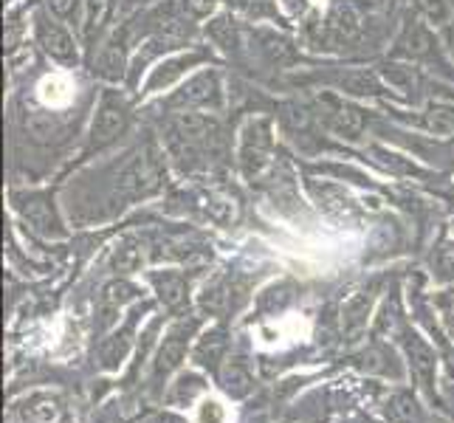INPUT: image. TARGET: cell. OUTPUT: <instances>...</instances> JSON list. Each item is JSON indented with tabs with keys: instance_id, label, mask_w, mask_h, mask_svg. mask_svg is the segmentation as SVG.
<instances>
[{
	"instance_id": "41",
	"label": "cell",
	"mask_w": 454,
	"mask_h": 423,
	"mask_svg": "<svg viewBox=\"0 0 454 423\" xmlns=\"http://www.w3.org/2000/svg\"><path fill=\"white\" fill-rule=\"evenodd\" d=\"M451 40H454V37H451Z\"/></svg>"
},
{
	"instance_id": "32",
	"label": "cell",
	"mask_w": 454,
	"mask_h": 423,
	"mask_svg": "<svg viewBox=\"0 0 454 423\" xmlns=\"http://www.w3.org/2000/svg\"><path fill=\"white\" fill-rule=\"evenodd\" d=\"M128 348H130V333L124 331L121 336H116L114 341H107L105 344V350H102V362H105V367H116L121 358H124V353H128Z\"/></svg>"
},
{
	"instance_id": "24",
	"label": "cell",
	"mask_w": 454,
	"mask_h": 423,
	"mask_svg": "<svg viewBox=\"0 0 454 423\" xmlns=\"http://www.w3.org/2000/svg\"><path fill=\"white\" fill-rule=\"evenodd\" d=\"M387 420L389 423H412L420 420V410L412 396H395L387 403Z\"/></svg>"
},
{
	"instance_id": "26",
	"label": "cell",
	"mask_w": 454,
	"mask_h": 423,
	"mask_svg": "<svg viewBox=\"0 0 454 423\" xmlns=\"http://www.w3.org/2000/svg\"><path fill=\"white\" fill-rule=\"evenodd\" d=\"M229 302H231V288H229L226 279H215V282H209L207 288H203L200 305L207 308V310L217 313V310L229 308Z\"/></svg>"
},
{
	"instance_id": "28",
	"label": "cell",
	"mask_w": 454,
	"mask_h": 423,
	"mask_svg": "<svg viewBox=\"0 0 454 423\" xmlns=\"http://www.w3.org/2000/svg\"><path fill=\"white\" fill-rule=\"evenodd\" d=\"M418 12L424 14L427 23H434V26H443L451 20V6L449 0H415Z\"/></svg>"
},
{
	"instance_id": "40",
	"label": "cell",
	"mask_w": 454,
	"mask_h": 423,
	"mask_svg": "<svg viewBox=\"0 0 454 423\" xmlns=\"http://www.w3.org/2000/svg\"><path fill=\"white\" fill-rule=\"evenodd\" d=\"M155 423H184V420H181V418H176V415H161Z\"/></svg>"
},
{
	"instance_id": "31",
	"label": "cell",
	"mask_w": 454,
	"mask_h": 423,
	"mask_svg": "<svg viewBox=\"0 0 454 423\" xmlns=\"http://www.w3.org/2000/svg\"><path fill=\"white\" fill-rule=\"evenodd\" d=\"M226 4L246 18H271L274 14V0H226Z\"/></svg>"
},
{
	"instance_id": "35",
	"label": "cell",
	"mask_w": 454,
	"mask_h": 423,
	"mask_svg": "<svg viewBox=\"0 0 454 423\" xmlns=\"http://www.w3.org/2000/svg\"><path fill=\"white\" fill-rule=\"evenodd\" d=\"M203 389V384H200V379H181L178 381V387H176V401H192L198 393Z\"/></svg>"
},
{
	"instance_id": "11",
	"label": "cell",
	"mask_w": 454,
	"mask_h": 423,
	"mask_svg": "<svg viewBox=\"0 0 454 423\" xmlns=\"http://www.w3.org/2000/svg\"><path fill=\"white\" fill-rule=\"evenodd\" d=\"M192 331H195V322L172 327L169 336H167L164 344H161L159 358H155V372H159V375H167V372H172V370H176V367L184 362V356H186V341H190V333H192Z\"/></svg>"
},
{
	"instance_id": "38",
	"label": "cell",
	"mask_w": 454,
	"mask_h": 423,
	"mask_svg": "<svg viewBox=\"0 0 454 423\" xmlns=\"http://www.w3.org/2000/svg\"><path fill=\"white\" fill-rule=\"evenodd\" d=\"M362 367L370 370V372H384V356L379 350H367L362 356Z\"/></svg>"
},
{
	"instance_id": "9",
	"label": "cell",
	"mask_w": 454,
	"mask_h": 423,
	"mask_svg": "<svg viewBox=\"0 0 454 423\" xmlns=\"http://www.w3.org/2000/svg\"><path fill=\"white\" fill-rule=\"evenodd\" d=\"M200 62H207V54H200V51H190V54H178V57H167V59H161L159 66L153 68L150 80H147V85H145V93H155V90H161V88L172 85L181 74H186L190 68L200 66Z\"/></svg>"
},
{
	"instance_id": "30",
	"label": "cell",
	"mask_w": 454,
	"mask_h": 423,
	"mask_svg": "<svg viewBox=\"0 0 454 423\" xmlns=\"http://www.w3.org/2000/svg\"><path fill=\"white\" fill-rule=\"evenodd\" d=\"M136 294H138V291L130 286V282L116 279V282H111V286L105 288L102 302H105V305H114V308H121L124 302H133V300H136Z\"/></svg>"
},
{
	"instance_id": "1",
	"label": "cell",
	"mask_w": 454,
	"mask_h": 423,
	"mask_svg": "<svg viewBox=\"0 0 454 423\" xmlns=\"http://www.w3.org/2000/svg\"><path fill=\"white\" fill-rule=\"evenodd\" d=\"M164 105L169 107V111H178V114H186V111H221V107H223L221 71H215V68L198 71L178 90H172Z\"/></svg>"
},
{
	"instance_id": "36",
	"label": "cell",
	"mask_w": 454,
	"mask_h": 423,
	"mask_svg": "<svg viewBox=\"0 0 454 423\" xmlns=\"http://www.w3.org/2000/svg\"><path fill=\"white\" fill-rule=\"evenodd\" d=\"M437 269L443 277H454V243H446L437 255Z\"/></svg>"
},
{
	"instance_id": "18",
	"label": "cell",
	"mask_w": 454,
	"mask_h": 423,
	"mask_svg": "<svg viewBox=\"0 0 454 423\" xmlns=\"http://www.w3.org/2000/svg\"><path fill=\"white\" fill-rule=\"evenodd\" d=\"M153 286L159 300L167 308H178L186 300V279L178 271H161V274H153Z\"/></svg>"
},
{
	"instance_id": "25",
	"label": "cell",
	"mask_w": 454,
	"mask_h": 423,
	"mask_svg": "<svg viewBox=\"0 0 454 423\" xmlns=\"http://www.w3.org/2000/svg\"><path fill=\"white\" fill-rule=\"evenodd\" d=\"M142 260H145V255H142V246L138 243H121L116 252H114V271H119V274H130V271H136L138 265H142Z\"/></svg>"
},
{
	"instance_id": "21",
	"label": "cell",
	"mask_w": 454,
	"mask_h": 423,
	"mask_svg": "<svg viewBox=\"0 0 454 423\" xmlns=\"http://www.w3.org/2000/svg\"><path fill=\"white\" fill-rule=\"evenodd\" d=\"M221 387L231 398H246L252 393V375H248V370L243 364L229 362L226 367H221Z\"/></svg>"
},
{
	"instance_id": "34",
	"label": "cell",
	"mask_w": 454,
	"mask_h": 423,
	"mask_svg": "<svg viewBox=\"0 0 454 423\" xmlns=\"http://www.w3.org/2000/svg\"><path fill=\"white\" fill-rule=\"evenodd\" d=\"M217 0H181V9L184 14H190L192 20H200V18H209L215 12Z\"/></svg>"
},
{
	"instance_id": "19",
	"label": "cell",
	"mask_w": 454,
	"mask_h": 423,
	"mask_svg": "<svg viewBox=\"0 0 454 423\" xmlns=\"http://www.w3.org/2000/svg\"><path fill=\"white\" fill-rule=\"evenodd\" d=\"M207 31H209V37H212L217 45H221V49H223L226 54H238V51L243 49V31H240L238 20H231L229 14H223V18L212 20Z\"/></svg>"
},
{
	"instance_id": "29",
	"label": "cell",
	"mask_w": 454,
	"mask_h": 423,
	"mask_svg": "<svg viewBox=\"0 0 454 423\" xmlns=\"http://www.w3.org/2000/svg\"><path fill=\"white\" fill-rule=\"evenodd\" d=\"M221 353H223V333L217 331V333H209V336L200 339L195 358L200 364H215L217 358H221Z\"/></svg>"
},
{
	"instance_id": "22",
	"label": "cell",
	"mask_w": 454,
	"mask_h": 423,
	"mask_svg": "<svg viewBox=\"0 0 454 423\" xmlns=\"http://www.w3.org/2000/svg\"><path fill=\"white\" fill-rule=\"evenodd\" d=\"M313 119H317L313 107H308L302 102H286L279 107V121H283V128L291 133H305Z\"/></svg>"
},
{
	"instance_id": "17",
	"label": "cell",
	"mask_w": 454,
	"mask_h": 423,
	"mask_svg": "<svg viewBox=\"0 0 454 423\" xmlns=\"http://www.w3.org/2000/svg\"><path fill=\"white\" fill-rule=\"evenodd\" d=\"M178 43H181V37H172V35H155V37H150V40L142 45V51H138V54H136V59H133V68H130V85H136V82H138V74L147 71L150 62H155L161 54L176 51V49H178Z\"/></svg>"
},
{
	"instance_id": "23",
	"label": "cell",
	"mask_w": 454,
	"mask_h": 423,
	"mask_svg": "<svg viewBox=\"0 0 454 423\" xmlns=\"http://www.w3.org/2000/svg\"><path fill=\"white\" fill-rule=\"evenodd\" d=\"M26 418L31 423H59L62 420V406L51 396H37L26 403Z\"/></svg>"
},
{
	"instance_id": "6",
	"label": "cell",
	"mask_w": 454,
	"mask_h": 423,
	"mask_svg": "<svg viewBox=\"0 0 454 423\" xmlns=\"http://www.w3.org/2000/svg\"><path fill=\"white\" fill-rule=\"evenodd\" d=\"M35 40L45 57H51L59 66H76V59H80L71 31L62 26V20H51L45 12L35 14Z\"/></svg>"
},
{
	"instance_id": "13",
	"label": "cell",
	"mask_w": 454,
	"mask_h": 423,
	"mask_svg": "<svg viewBox=\"0 0 454 423\" xmlns=\"http://www.w3.org/2000/svg\"><path fill=\"white\" fill-rule=\"evenodd\" d=\"M403 348H406V356H410V364H412V372L418 375V381L424 387H432V381H434V350L412 331L403 333Z\"/></svg>"
},
{
	"instance_id": "2",
	"label": "cell",
	"mask_w": 454,
	"mask_h": 423,
	"mask_svg": "<svg viewBox=\"0 0 454 423\" xmlns=\"http://www.w3.org/2000/svg\"><path fill=\"white\" fill-rule=\"evenodd\" d=\"M274 155V130L269 119H248L240 130V147H238V161L246 178H254L271 164Z\"/></svg>"
},
{
	"instance_id": "37",
	"label": "cell",
	"mask_w": 454,
	"mask_h": 423,
	"mask_svg": "<svg viewBox=\"0 0 454 423\" xmlns=\"http://www.w3.org/2000/svg\"><path fill=\"white\" fill-rule=\"evenodd\" d=\"M200 423H223V410L221 403L215 401H207L200 406Z\"/></svg>"
},
{
	"instance_id": "4",
	"label": "cell",
	"mask_w": 454,
	"mask_h": 423,
	"mask_svg": "<svg viewBox=\"0 0 454 423\" xmlns=\"http://www.w3.org/2000/svg\"><path fill=\"white\" fill-rule=\"evenodd\" d=\"M313 114L327 130H333L341 138H358L367 128L364 114L336 93H322V97L313 99Z\"/></svg>"
},
{
	"instance_id": "20",
	"label": "cell",
	"mask_w": 454,
	"mask_h": 423,
	"mask_svg": "<svg viewBox=\"0 0 454 423\" xmlns=\"http://www.w3.org/2000/svg\"><path fill=\"white\" fill-rule=\"evenodd\" d=\"M420 124H424L429 133L441 136V138H454V107L443 105V102H432L424 111Z\"/></svg>"
},
{
	"instance_id": "15",
	"label": "cell",
	"mask_w": 454,
	"mask_h": 423,
	"mask_svg": "<svg viewBox=\"0 0 454 423\" xmlns=\"http://www.w3.org/2000/svg\"><path fill=\"white\" fill-rule=\"evenodd\" d=\"M370 305H372V296L367 291H358V294L350 296V300H344V305H341V331L348 339H356L367 327Z\"/></svg>"
},
{
	"instance_id": "14",
	"label": "cell",
	"mask_w": 454,
	"mask_h": 423,
	"mask_svg": "<svg viewBox=\"0 0 454 423\" xmlns=\"http://www.w3.org/2000/svg\"><path fill=\"white\" fill-rule=\"evenodd\" d=\"M336 85L344 93H353V97H381V93H387V82L381 80V74L370 68H356L341 74Z\"/></svg>"
},
{
	"instance_id": "27",
	"label": "cell",
	"mask_w": 454,
	"mask_h": 423,
	"mask_svg": "<svg viewBox=\"0 0 454 423\" xmlns=\"http://www.w3.org/2000/svg\"><path fill=\"white\" fill-rule=\"evenodd\" d=\"M381 80L389 82V88L395 90H412L418 85V76L410 66H381Z\"/></svg>"
},
{
	"instance_id": "12",
	"label": "cell",
	"mask_w": 454,
	"mask_h": 423,
	"mask_svg": "<svg viewBox=\"0 0 454 423\" xmlns=\"http://www.w3.org/2000/svg\"><path fill=\"white\" fill-rule=\"evenodd\" d=\"M252 49H257V54L265 62H271V66H291L296 59L294 45L283 35H277V31H254Z\"/></svg>"
},
{
	"instance_id": "5",
	"label": "cell",
	"mask_w": 454,
	"mask_h": 423,
	"mask_svg": "<svg viewBox=\"0 0 454 423\" xmlns=\"http://www.w3.org/2000/svg\"><path fill=\"white\" fill-rule=\"evenodd\" d=\"M161 190V167L153 153H138L119 172V192L124 200L150 198Z\"/></svg>"
},
{
	"instance_id": "7",
	"label": "cell",
	"mask_w": 454,
	"mask_h": 423,
	"mask_svg": "<svg viewBox=\"0 0 454 423\" xmlns=\"http://www.w3.org/2000/svg\"><path fill=\"white\" fill-rule=\"evenodd\" d=\"M18 212L23 221L35 229L43 238H59L62 234V223L57 217V209L49 195H23L18 198Z\"/></svg>"
},
{
	"instance_id": "16",
	"label": "cell",
	"mask_w": 454,
	"mask_h": 423,
	"mask_svg": "<svg viewBox=\"0 0 454 423\" xmlns=\"http://www.w3.org/2000/svg\"><path fill=\"white\" fill-rule=\"evenodd\" d=\"M327 37H333L339 43H350L358 31H362V20H358V12L350 4H336L327 14V23H325Z\"/></svg>"
},
{
	"instance_id": "3",
	"label": "cell",
	"mask_w": 454,
	"mask_h": 423,
	"mask_svg": "<svg viewBox=\"0 0 454 423\" xmlns=\"http://www.w3.org/2000/svg\"><path fill=\"white\" fill-rule=\"evenodd\" d=\"M130 128V107L119 93L105 90L97 105V116L90 124V150H102L121 138Z\"/></svg>"
},
{
	"instance_id": "10",
	"label": "cell",
	"mask_w": 454,
	"mask_h": 423,
	"mask_svg": "<svg viewBox=\"0 0 454 423\" xmlns=\"http://www.w3.org/2000/svg\"><path fill=\"white\" fill-rule=\"evenodd\" d=\"M393 54L401 57V59H410V62L412 59H429L434 54V37H432V31L424 23L410 20V23L403 26Z\"/></svg>"
},
{
	"instance_id": "33",
	"label": "cell",
	"mask_w": 454,
	"mask_h": 423,
	"mask_svg": "<svg viewBox=\"0 0 454 423\" xmlns=\"http://www.w3.org/2000/svg\"><path fill=\"white\" fill-rule=\"evenodd\" d=\"M80 6H82V0H49L51 14L62 23H74L80 18Z\"/></svg>"
},
{
	"instance_id": "8",
	"label": "cell",
	"mask_w": 454,
	"mask_h": 423,
	"mask_svg": "<svg viewBox=\"0 0 454 423\" xmlns=\"http://www.w3.org/2000/svg\"><path fill=\"white\" fill-rule=\"evenodd\" d=\"M93 74L102 76L105 82L124 80V74H128V28L116 31V35L102 45L97 59H93Z\"/></svg>"
},
{
	"instance_id": "39",
	"label": "cell",
	"mask_w": 454,
	"mask_h": 423,
	"mask_svg": "<svg viewBox=\"0 0 454 423\" xmlns=\"http://www.w3.org/2000/svg\"><path fill=\"white\" fill-rule=\"evenodd\" d=\"M145 4H147V0H124V9L130 12V9H138V6H145Z\"/></svg>"
}]
</instances>
